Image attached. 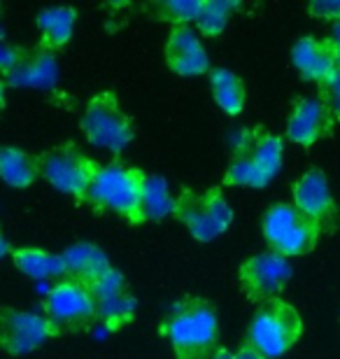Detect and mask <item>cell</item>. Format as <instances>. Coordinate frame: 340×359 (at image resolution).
Returning a JSON list of instances; mask_svg holds the SVG:
<instances>
[{
  "instance_id": "cell-1",
  "label": "cell",
  "mask_w": 340,
  "mask_h": 359,
  "mask_svg": "<svg viewBox=\"0 0 340 359\" xmlns=\"http://www.w3.org/2000/svg\"><path fill=\"white\" fill-rule=\"evenodd\" d=\"M161 332L177 359H210L217 350L219 322L210 301L200 297L179 299L163 318Z\"/></svg>"
},
{
  "instance_id": "cell-2",
  "label": "cell",
  "mask_w": 340,
  "mask_h": 359,
  "mask_svg": "<svg viewBox=\"0 0 340 359\" xmlns=\"http://www.w3.org/2000/svg\"><path fill=\"white\" fill-rule=\"evenodd\" d=\"M282 140L266 128H245L233 145L224 184L261 189L282 168Z\"/></svg>"
},
{
  "instance_id": "cell-3",
  "label": "cell",
  "mask_w": 340,
  "mask_h": 359,
  "mask_svg": "<svg viewBox=\"0 0 340 359\" xmlns=\"http://www.w3.org/2000/svg\"><path fill=\"white\" fill-rule=\"evenodd\" d=\"M147 173L121 161H110L100 168L86 203L93 210L112 212L131 224H142V191Z\"/></svg>"
},
{
  "instance_id": "cell-4",
  "label": "cell",
  "mask_w": 340,
  "mask_h": 359,
  "mask_svg": "<svg viewBox=\"0 0 340 359\" xmlns=\"http://www.w3.org/2000/svg\"><path fill=\"white\" fill-rule=\"evenodd\" d=\"M303 336V320L299 311L285 299L266 301L257 308L250 322L247 341L266 359H278L287 355Z\"/></svg>"
},
{
  "instance_id": "cell-5",
  "label": "cell",
  "mask_w": 340,
  "mask_h": 359,
  "mask_svg": "<svg viewBox=\"0 0 340 359\" xmlns=\"http://www.w3.org/2000/svg\"><path fill=\"white\" fill-rule=\"evenodd\" d=\"M82 131L86 140L93 147L107 149L112 154H119L131 145L135 138L133 121L121 110L119 98L114 91L96 93L82 112Z\"/></svg>"
},
{
  "instance_id": "cell-6",
  "label": "cell",
  "mask_w": 340,
  "mask_h": 359,
  "mask_svg": "<svg viewBox=\"0 0 340 359\" xmlns=\"http://www.w3.org/2000/svg\"><path fill=\"white\" fill-rule=\"evenodd\" d=\"M264 238L273 252L282 257H301L313 252L322 238V226L306 217L294 203H275L264 215Z\"/></svg>"
},
{
  "instance_id": "cell-7",
  "label": "cell",
  "mask_w": 340,
  "mask_h": 359,
  "mask_svg": "<svg viewBox=\"0 0 340 359\" xmlns=\"http://www.w3.org/2000/svg\"><path fill=\"white\" fill-rule=\"evenodd\" d=\"M42 175L52 187L68 196L84 201L89 196L93 182L100 173V163L93 161L89 154L82 152L75 142H63L40 154Z\"/></svg>"
},
{
  "instance_id": "cell-8",
  "label": "cell",
  "mask_w": 340,
  "mask_h": 359,
  "mask_svg": "<svg viewBox=\"0 0 340 359\" xmlns=\"http://www.w3.org/2000/svg\"><path fill=\"white\" fill-rule=\"evenodd\" d=\"M172 215L200 243H210L217 236L226 233L231 222H233V210H231L229 201L224 198V191L219 187H212V189L205 191L184 189L177 196Z\"/></svg>"
},
{
  "instance_id": "cell-9",
  "label": "cell",
  "mask_w": 340,
  "mask_h": 359,
  "mask_svg": "<svg viewBox=\"0 0 340 359\" xmlns=\"http://www.w3.org/2000/svg\"><path fill=\"white\" fill-rule=\"evenodd\" d=\"M45 315L59 332H82L98 320V301L89 285L63 278L49 287L42 301Z\"/></svg>"
},
{
  "instance_id": "cell-10",
  "label": "cell",
  "mask_w": 340,
  "mask_h": 359,
  "mask_svg": "<svg viewBox=\"0 0 340 359\" xmlns=\"http://www.w3.org/2000/svg\"><path fill=\"white\" fill-rule=\"evenodd\" d=\"M238 280L250 301L266 304V301L280 299V294L285 292L287 283L292 280V264L287 257L268 250L243 262Z\"/></svg>"
},
{
  "instance_id": "cell-11",
  "label": "cell",
  "mask_w": 340,
  "mask_h": 359,
  "mask_svg": "<svg viewBox=\"0 0 340 359\" xmlns=\"http://www.w3.org/2000/svg\"><path fill=\"white\" fill-rule=\"evenodd\" d=\"M61 332L52 325L45 313L38 315L33 311H17V308H3L0 311V343L7 355H26L38 350L42 343L59 336Z\"/></svg>"
},
{
  "instance_id": "cell-12",
  "label": "cell",
  "mask_w": 340,
  "mask_h": 359,
  "mask_svg": "<svg viewBox=\"0 0 340 359\" xmlns=\"http://www.w3.org/2000/svg\"><path fill=\"white\" fill-rule=\"evenodd\" d=\"M294 205L322 226V231H334L338 222V205L322 170H308L299 182L294 184Z\"/></svg>"
},
{
  "instance_id": "cell-13",
  "label": "cell",
  "mask_w": 340,
  "mask_h": 359,
  "mask_svg": "<svg viewBox=\"0 0 340 359\" xmlns=\"http://www.w3.org/2000/svg\"><path fill=\"white\" fill-rule=\"evenodd\" d=\"M338 124L334 112L322 98H299L287 119V138L296 145L310 147L327 138L331 128Z\"/></svg>"
},
{
  "instance_id": "cell-14",
  "label": "cell",
  "mask_w": 340,
  "mask_h": 359,
  "mask_svg": "<svg viewBox=\"0 0 340 359\" xmlns=\"http://www.w3.org/2000/svg\"><path fill=\"white\" fill-rule=\"evenodd\" d=\"M59 82V63L54 52L45 47H24L21 56L10 73L3 75L5 87H31V89H49Z\"/></svg>"
},
{
  "instance_id": "cell-15",
  "label": "cell",
  "mask_w": 340,
  "mask_h": 359,
  "mask_svg": "<svg viewBox=\"0 0 340 359\" xmlns=\"http://www.w3.org/2000/svg\"><path fill=\"white\" fill-rule=\"evenodd\" d=\"M292 63L303 80L315 82L317 87L329 80V75L338 68L336 49L331 38H315L306 35L292 47Z\"/></svg>"
},
{
  "instance_id": "cell-16",
  "label": "cell",
  "mask_w": 340,
  "mask_h": 359,
  "mask_svg": "<svg viewBox=\"0 0 340 359\" xmlns=\"http://www.w3.org/2000/svg\"><path fill=\"white\" fill-rule=\"evenodd\" d=\"M165 63L172 73L182 77H196L210 70V59L198 35L189 26H175L165 42Z\"/></svg>"
},
{
  "instance_id": "cell-17",
  "label": "cell",
  "mask_w": 340,
  "mask_h": 359,
  "mask_svg": "<svg viewBox=\"0 0 340 359\" xmlns=\"http://www.w3.org/2000/svg\"><path fill=\"white\" fill-rule=\"evenodd\" d=\"M61 257L66 264V278L79 280V283L89 285L91 290L112 271L110 259L93 243H75Z\"/></svg>"
},
{
  "instance_id": "cell-18",
  "label": "cell",
  "mask_w": 340,
  "mask_h": 359,
  "mask_svg": "<svg viewBox=\"0 0 340 359\" xmlns=\"http://www.w3.org/2000/svg\"><path fill=\"white\" fill-rule=\"evenodd\" d=\"M77 12L72 7H47L38 12L35 24L40 28V47L49 52H59L70 42L75 31Z\"/></svg>"
},
{
  "instance_id": "cell-19",
  "label": "cell",
  "mask_w": 340,
  "mask_h": 359,
  "mask_svg": "<svg viewBox=\"0 0 340 359\" xmlns=\"http://www.w3.org/2000/svg\"><path fill=\"white\" fill-rule=\"evenodd\" d=\"M0 175H3L5 184L14 187V189H26L38 180V175H42L40 156L7 145L0 149Z\"/></svg>"
},
{
  "instance_id": "cell-20",
  "label": "cell",
  "mask_w": 340,
  "mask_h": 359,
  "mask_svg": "<svg viewBox=\"0 0 340 359\" xmlns=\"http://www.w3.org/2000/svg\"><path fill=\"white\" fill-rule=\"evenodd\" d=\"M12 262L24 276L35 280H63L66 278V264L63 257L49 255L38 248H17L12 250Z\"/></svg>"
},
{
  "instance_id": "cell-21",
  "label": "cell",
  "mask_w": 340,
  "mask_h": 359,
  "mask_svg": "<svg viewBox=\"0 0 340 359\" xmlns=\"http://www.w3.org/2000/svg\"><path fill=\"white\" fill-rule=\"evenodd\" d=\"M210 87H212V96L217 100V105L224 112L236 117L243 112L247 93H245V84L233 70L229 68H212L210 70Z\"/></svg>"
},
{
  "instance_id": "cell-22",
  "label": "cell",
  "mask_w": 340,
  "mask_h": 359,
  "mask_svg": "<svg viewBox=\"0 0 340 359\" xmlns=\"http://www.w3.org/2000/svg\"><path fill=\"white\" fill-rule=\"evenodd\" d=\"M175 203L177 198L170 196L165 180L158 175H147L142 191V219H163L165 215L175 212Z\"/></svg>"
},
{
  "instance_id": "cell-23",
  "label": "cell",
  "mask_w": 340,
  "mask_h": 359,
  "mask_svg": "<svg viewBox=\"0 0 340 359\" xmlns=\"http://www.w3.org/2000/svg\"><path fill=\"white\" fill-rule=\"evenodd\" d=\"M238 3H231V0H203L200 5V14L196 19L198 31L205 35V38H219L226 28L231 14L238 10Z\"/></svg>"
},
{
  "instance_id": "cell-24",
  "label": "cell",
  "mask_w": 340,
  "mask_h": 359,
  "mask_svg": "<svg viewBox=\"0 0 340 359\" xmlns=\"http://www.w3.org/2000/svg\"><path fill=\"white\" fill-rule=\"evenodd\" d=\"M98 301V320L107 329H119L121 325L133 320L135 315V299L128 292L112 294V297L96 299Z\"/></svg>"
},
{
  "instance_id": "cell-25",
  "label": "cell",
  "mask_w": 340,
  "mask_h": 359,
  "mask_svg": "<svg viewBox=\"0 0 340 359\" xmlns=\"http://www.w3.org/2000/svg\"><path fill=\"white\" fill-rule=\"evenodd\" d=\"M203 0H163V3L147 5V12L154 14L158 21H168L175 26H189V21H196L200 14Z\"/></svg>"
},
{
  "instance_id": "cell-26",
  "label": "cell",
  "mask_w": 340,
  "mask_h": 359,
  "mask_svg": "<svg viewBox=\"0 0 340 359\" xmlns=\"http://www.w3.org/2000/svg\"><path fill=\"white\" fill-rule=\"evenodd\" d=\"M320 91H322V100L327 103V107L334 112L336 121H340V68H336L334 73L329 75V80L320 84Z\"/></svg>"
},
{
  "instance_id": "cell-27",
  "label": "cell",
  "mask_w": 340,
  "mask_h": 359,
  "mask_svg": "<svg viewBox=\"0 0 340 359\" xmlns=\"http://www.w3.org/2000/svg\"><path fill=\"white\" fill-rule=\"evenodd\" d=\"M308 12L313 17H320V19H340V3L338 0H317V3H310L308 5Z\"/></svg>"
},
{
  "instance_id": "cell-28",
  "label": "cell",
  "mask_w": 340,
  "mask_h": 359,
  "mask_svg": "<svg viewBox=\"0 0 340 359\" xmlns=\"http://www.w3.org/2000/svg\"><path fill=\"white\" fill-rule=\"evenodd\" d=\"M233 359H266V357H264L261 353H259L257 348H252L250 343H243V346L236 350Z\"/></svg>"
},
{
  "instance_id": "cell-29",
  "label": "cell",
  "mask_w": 340,
  "mask_h": 359,
  "mask_svg": "<svg viewBox=\"0 0 340 359\" xmlns=\"http://www.w3.org/2000/svg\"><path fill=\"white\" fill-rule=\"evenodd\" d=\"M331 42H334L336 59H338V68H340V19L334 21V31H331Z\"/></svg>"
},
{
  "instance_id": "cell-30",
  "label": "cell",
  "mask_w": 340,
  "mask_h": 359,
  "mask_svg": "<svg viewBox=\"0 0 340 359\" xmlns=\"http://www.w3.org/2000/svg\"><path fill=\"white\" fill-rule=\"evenodd\" d=\"M233 355L236 353H231V350H226V348H219L217 353L210 357V359H233Z\"/></svg>"
}]
</instances>
